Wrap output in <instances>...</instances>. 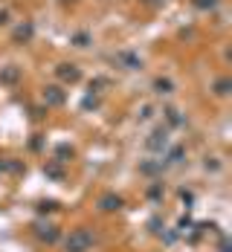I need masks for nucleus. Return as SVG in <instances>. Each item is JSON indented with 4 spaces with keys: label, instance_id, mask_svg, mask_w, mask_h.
<instances>
[{
    "label": "nucleus",
    "instance_id": "obj_10",
    "mask_svg": "<svg viewBox=\"0 0 232 252\" xmlns=\"http://www.w3.org/2000/svg\"><path fill=\"white\" fill-rule=\"evenodd\" d=\"M183 159H186V145H174L171 151L166 154V159H163V162H166V165H180Z\"/></svg>",
    "mask_w": 232,
    "mask_h": 252
},
{
    "label": "nucleus",
    "instance_id": "obj_7",
    "mask_svg": "<svg viewBox=\"0 0 232 252\" xmlns=\"http://www.w3.org/2000/svg\"><path fill=\"white\" fill-rule=\"evenodd\" d=\"M55 73H58L61 81H70V84H76L78 78H81V70H78L76 64H58V67H55Z\"/></svg>",
    "mask_w": 232,
    "mask_h": 252
},
{
    "label": "nucleus",
    "instance_id": "obj_15",
    "mask_svg": "<svg viewBox=\"0 0 232 252\" xmlns=\"http://www.w3.org/2000/svg\"><path fill=\"white\" fill-rule=\"evenodd\" d=\"M44 174L50 177V180H58V183L64 180V171H61V165H55V162H47V165H44Z\"/></svg>",
    "mask_w": 232,
    "mask_h": 252
},
{
    "label": "nucleus",
    "instance_id": "obj_4",
    "mask_svg": "<svg viewBox=\"0 0 232 252\" xmlns=\"http://www.w3.org/2000/svg\"><path fill=\"white\" fill-rule=\"evenodd\" d=\"M64 101H67V93H64L61 87H55V84L44 87V104H47V107H61Z\"/></svg>",
    "mask_w": 232,
    "mask_h": 252
},
{
    "label": "nucleus",
    "instance_id": "obj_6",
    "mask_svg": "<svg viewBox=\"0 0 232 252\" xmlns=\"http://www.w3.org/2000/svg\"><path fill=\"white\" fill-rule=\"evenodd\" d=\"M122 206H125V200H122L119 194H113V191H107V194L99 197V209H102V212H119Z\"/></svg>",
    "mask_w": 232,
    "mask_h": 252
},
{
    "label": "nucleus",
    "instance_id": "obj_12",
    "mask_svg": "<svg viewBox=\"0 0 232 252\" xmlns=\"http://www.w3.org/2000/svg\"><path fill=\"white\" fill-rule=\"evenodd\" d=\"M32 32H35V29H32V24H21L18 29H15V35H12V41H15V44H26V41L32 38Z\"/></svg>",
    "mask_w": 232,
    "mask_h": 252
},
{
    "label": "nucleus",
    "instance_id": "obj_3",
    "mask_svg": "<svg viewBox=\"0 0 232 252\" xmlns=\"http://www.w3.org/2000/svg\"><path fill=\"white\" fill-rule=\"evenodd\" d=\"M32 232H35V238H38L41 244H55V241L61 238L58 226H55V223H50V220H38V223L32 226Z\"/></svg>",
    "mask_w": 232,
    "mask_h": 252
},
{
    "label": "nucleus",
    "instance_id": "obj_16",
    "mask_svg": "<svg viewBox=\"0 0 232 252\" xmlns=\"http://www.w3.org/2000/svg\"><path fill=\"white\" fill-rule=\"evenodd\" d=\"M90 32H76L73 35V47H78V50H84V47H90Z\"/></svg>",
    "mask_w": 232,
    "mask_h": 252
},
{
    "label": "nucleus",
    "instance_id": "obj_24",
    "mask_svg": "<svg viewBox=\"0 0 232 252\" xmlns=\"http://www.w3.org/2000/svg\"><path fill=\"white\" fill-rule=\"evenodd\" d=\"M215 3H218V0H195V6H198V9H212Z\"/></svg>",
    "mask_w": 232,
    "mask_h": 252
},
{
    "label": "nucleus",
    "instance_id": "obj_27",
    "mask_svg": "<svg viewBox=\"0 0 232 252\" xmlns=\"http://www.w3.org/2000/svg\"><path fill=\"white\" fill-rule=\"evenodd\" d=\"M148 226H151V232H160V226H163V220H160V218H151V223H148Z\"/></svg>",
    "mask_w": 232,
    "mask_h": 252
},
{
    "label": "nucleus",
    "instance_id": "obj_21",
    "mask_svg": "<svg viewBox=\"0 0 232 252\" xmlns=\"http://www.w3.org/2000/svg\"><path fill=\"white\" fill-rule=\"evenodd\" d=\"M151 116H154V107H151V104H145V107L139 110V122H148Z\"/></svg>",
    "mask_w": 232,
    "mask_h": 252
},
{
    "label": "nucleus",
    "instance_id": "obj_22",
    "mask_svg": "<svg viewBox=\"0 0 232 252\" xmlns=\"http://www.w3.org/2000/svg\"><path fill=\"white\" fill-rule=\"evenodd\" d=\"M203 165H206V171H218V168H221V162H218L215 157H206V162H203Z\"/></svg>",
    "mask_w": 232,
    "mask_h": 252
},
{
    "label": "nucleus",
    "instance_id": "obj_5",
    "mask_svg": "<svg viewBox=\"0 0 232 252\" xmlns=\"http://www.w3.org/2000/svg\"><path fill=\"white\" fill-rule=\"evenodd\" d=\"M116 64H122L125 70H142V58L136 55V52H116V58H113Z\"/></svg>",
    "mask_w": 232,
    "mask_h": 252
},
{
    "label": "nucleus",
    "instance_id": "obj_8",
    "mask_svg": "<svg viewBox=\"0 0 232 252\" xmlns=\"http://www.w3.org/2000/svg\"><path fill=\"white\" fill-rule=\"evenodd\" d=\"M21 81V67H15V64H9V67H0V84H6V87H15Z\"/></svg>",
    "mask_w": 232,
    "mask_h": 252
},
{
    "label": "nucleus",
    "instance_id": "obj_9",
    "mask_svg": "<svg viewBox=\"0 0 232 252\" xmlns=\"http://www.w3.org/2000/svg\"><path fill=\"white\" fill-rule=\"evenodd\" d=\"M163 168H166L163 159H145V162H139V174H145V177H160Z\"/></svg>",
    "mask_w": 232,
    "mask_h": 252
},
{
    "label": "nucleus",
    "instance_id": "obj_25",
    "mask_svg": "<svg viewBox=\"0 0 232 252\" xmlns=\"http://www.w3.org/2000/svg\"><path fill=\"white\" fill-rule=\"evenodd\" d=\"M81 107H84V110H90V107H99V99H93V96H87V99H84V104H81Z\"/></svg>",
    "mask_w": 232,
    "mask_h": 252
},
{
    "label": "nucleus",
    "instance_id": "obj_17",
    "mask_svg": "<svg viewBox=\"0 0 232 252\" xmlns=\"http://www.w3.org/2000/svg\"><path fill=\"white\" fill-rule=\"evenodd\" d=\"M230 90H232L230 78H218V81H215V93H218V96H230Z\"/></svg>",
    "mask_w": 232,
    "mask_h": 252
},
{
    "label": "nucleus",
    "instance_id": "obj_29",
    "mask_svg": "<svg viewBox=\"0 0 232 252\" xmlns=\"http://www.w3.org/2000/svg\"><path fill=\"white\" fill-rule=\"evenodd\" d=\"M3 171H6V159H0V174H3Z\"/></svg>",
    "mask_w": 232,
    "mask_h": 252
},
{
    "label": "nucleus",
    "instance_id": "obj_18",
    "mask_svg": "<svg viewBox=\"0 0 232 252\" xmlns=\"http://www.w3.org/2000/svg\"><path fill=\"white\" fill-rule=\"evenodd\" d=\"M55 157H58L55 162H67V159L73 157V148H70V145H58V148H55Z\"/></svg>",
    "mask_w": 232,
    "mask_h": 252
},
{
    "label": "nucleus",
    "instance_id": "obj_14",
    "mask_svg": "<svg viewBox=\"0 0 232 252\" xmlns=\"http://www.w3.org/2000/svg\"><path fill=\"white\" fill-rule=\"evenodd\" d=\"M35 212L38 215H52V212H58V200H38Z\"/></svg>",
    "mask_w": 232,
    "mask_h": 252
},
{
    "label": "nucleus",
    "instance_id": "obj_20",
    "mask_svg": "<svg viewBox=\"0 0 232 252\" xmlns=\"http://www.w3.org/2000/svg\"><path fill=\"white\" fill-rule=\"evenodd\" d=\"M189 229H192V218L186 215V218H180V223H177V235H186Z\"/></svg>",
    "mask_w": 232,
    "mask_h": 252
},
{
    "label": "nucleus",
    "instance_id": "obj_2",
    "mask_svg": "<svg viewBox=\"0 0 232 252\" xmlns=\"http://www.w3.org/2000/svg\"><path fill=\"white\" fill-rule=\"evenodd\" d=\"M145 148L151 154H163L166 148H168V127L166 125H160V127H154L151 130V136L145 139Z\"/></svg>",
    "mask_w": 232,
    "mask_h": 252
},
{
    "label": "nucleus",
    "instance_id": "obj_11",
    "mask_svg": "<svg viewBox=\"0 0 232 252\" xmlns=\"http://www.w3.org/2000/svg\"><path fill=\"white\" fill-rule=\"evenodd\" d=\"M163 113H166V122H168L166 127H180V125H186V119L180 116V110H177V107H166Z\"/></svg>",
    "mask_w": 232,
    "mask_h": 252
},
{
    "label": "nucleus",
    "instance_id": "obj_26",
    "mask_svg": "<svg viewBox=\"0 0 232 252\" xmlns=\"http://www.w3.org/2000/svg\"><path fill=\"white\" fill-rule=\"evenodd\" d=\"M180 197H183V203H186V209H189L192 200H195V194H192V191H180Z\"/></svg>",
    "mask_w": 232,
    "mask_h": 252
},
{
    "label": "nucleus",
    "instance_id": "obj_28",
    "mask_svg": "<svg viewBox=\"0 0 232 252\" xmlns=\"http://www.w3.org/2000/svg\"><path fill=\"white\" fill-rule=\"evenodd\" d=\"M221 252H232V247H230V238H224V241H221Z\"/></svg>",
    "mask_w": 232,
    "mask_h": 252
},
{
    "label": "nucleus",
    "instance_id": "obj_13",
    "mask_svg": "<svg viewBox=\"0 0 232 252\" xmlns=\"http://www.w3.org/2000/svg\"><path fill=\"white\" fill-rule=\"evenodd\" d=\"M154 93H160V96H168V93H174V81L171 78H154Z\"/></svg>",
    "mask_w": 232,
    "mask_h": 252
},
{
    "label": "nucleus",
    "instance_id": "obj_19",
    "mask_svg": "<svg viewBox=\"0 0 232 252\" xmlns=\"http://www.w3.org/2000/svg\"><path fill=\"white\" fill-rule=\"evenodd\" d=\"M163 191H166V189H163V183H151V186H148V200H160V197H163Z\"/></svg>",
    "mask_w": 232,
    "mask_h": 252
},
{
    "label": "nucleus",
    "instance_id": "obj_1",
    "mask_svg": "<svg viewBox=\"0 0 232 252\" xmlns=\"http://www.w3.org/2000/svg\"><path fill=\"white\" fill-rule=\"evenodd\" d=\"M93 244H96V235L87 226H78L64 238V252H90Z\"/></svg>",
    "mask_w": 232,
    "mask_h": 252
},
{
    "label": "nucleus",
    "instance_id": "obj_23",
    "mask_svg": "<svg viewBox=\"0 0 232 252\" xmlns=\"http://www.w3.org/2000/svg\"><path fill=\"white\" fill-rule=\"evenodd\" d=\"M41 145H44V136H41V133H35V139L29 142V148H32V151H41Z\"/></svg>",
    "mask_w": 232,
    "mask_h": 252
}]
</instances>
